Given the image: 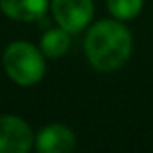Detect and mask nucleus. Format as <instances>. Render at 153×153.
Wrapping results in <instances>:
<instances>
[{"label": "nucleus", "instance_id": "obj_6", "mask_svg": "<svg viewBox=\"0 0 153 153\" xmlns=\"http://www.w3.org/2000/svg\"><path fill=\"white\" fill-rule=\"evenodd\" d=\"M51 0H0V11L16 22H36L47 15Z\"/></svg>", "mask_w": 153, "mask_h": 153}, {"label": "nucleus", "instance_id": "obj_1", "mask_svg": "<svg viewBox=\"0 0 153 153\" xmlns=\"http://www.w3.org/2000/svg\"><path fill=\"white\" fill-rule=\"evenodd\" d=\"M83 49L88 63L96 70L114 72L128 61L133 49V38L121 20L105 18L88 25Z\"/></svg>", "mask_w": 153, "mask_h": 153}, {"label": "nucleus", "instance_id": "obj_7", "mask_svg": "<svg viewBox=\"0 0 153 153\" xmlns=\"http://www.w3.org/2000/svg\"><path fill=\"white\" fill-rule=\"evenodd\" d=\"M70 33H67L65 29H61L59 25L56 29H49L43 33L42 40H40V49L45 54V58L51 59H58L61 56L67 54L68 47H70Z\"/></svg>", "mask_w": 153, "mask_h": 153}, {"label": "nucleus", "instance_id": "obj_5", "mask_svg": "<svg viewBox=\"0 0 153 153\" xmlns=\"http://www.w3.org/2000/svg\"><path fill=\"white\" fill-rule=\"evenodd\" d=\"M76 133L61 124V123H52L43 126L36 139H34V148L40 153H70L76 148Z\"/></svg>", "mask_w": 153, "mask_h": 153}, {"label": "nucleus", "instance_id": "obj_3", "mask_svg": "<svg viewBox=\"0 0 153 153\" xmlns=\"http://www.w3.org/2000/svg\"><path fill=\"white\" fill-rule=\"evenodd\" d=\"M51 13L54 22L70 34L85 31L94 18L92 0H51Z\"/></svg>", "mask_w": 153, "mask_h": 153}, {"label": "nucleus", "instance_id": "obj_4", "mask_svg": "<svg viewBox=\"0 0 153 153\" xmlns=\"http://www.w3.org/2000/svg\"><path fill=\"white\" fill-rule=\"evenodd\" d=\"M33 128L18 115H0V153H27L34 148Z\"/></svg>", "mask_w": 153, "mask_h": 153}, {"label": "nucleus", "instance_id": "obj_8", "mask_svg": "<svg viewBox=\"0 0 153 153\" xmlns=\"http://www.w3.org/2000/svg\"><path fill=\"white\" fill-rule=\"evenodd\" d=\"M106 6L114 18L121 22H128L133 20L142 11L144 0H106Z\"/></svg>", "mask_w": 153, "mask_h": 153}, {"label": "nucleus", "instance_id": "obj_2", "mask_svg": "<svg viewBox=\"0 0 153 153\" xmlns=\"http://www.w3.org/2000/svg\"><path fill=\"white\" fill-rule=\"evenodd\" d=\"M2 65L7 78L20 87H33L45 76V54L29 42H13L6 47Z\"/></svg>", "mask_w": 153, "mask_h": 153}]
</instances>
